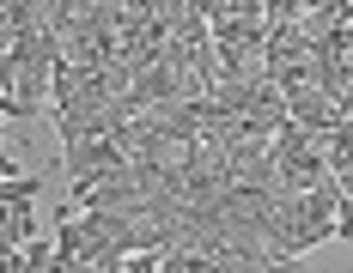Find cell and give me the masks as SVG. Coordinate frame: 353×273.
Returning a JSON list of instances; mask_svg holds the SVG:
<instances>
[{
  "label": "cell",
  "mask_w": 353,
  "mask_h": 273,
  "mask_svg": "<svg viewBox=\"0 0 353 273\" xmlns=\"http://www.w3.org/2000/svg\"><path fill=\"white\" fill-rule=\"evenodd\" d=\"M61 164H68L73 182H98V176H122V171H134L128 146H122L116 134H92V140H73V146H61Z\"/></svg>",
  "instance_id": "1"
},
{
  "label": "cell",
  "mask_w": 353,
  "mask_h": 273,
  "mask_svg": "<svg viewBox=\"0 0 353 273\" xmlns=\"http://www.w3.org/2000/svg\"><path fill=\"white\" fill-rule=\"evenodd\" d=\"M43 267H55V237H25V273H43Z\"/></svg>",
  "instance_id": "2"
},
{
  "label": "cell",
  "mask_w": 353,
  "mask_h": 273,
  "mask_svg": "<svg viewBox=\"0 0 353 273\" xmlns=\"http://www.w3.org/2000/svg\"><path fill=\"white\" fill-rule=\"evenodd\" d=\"M262 12H268V25H286V19H299L305 6H299V0H262Z\"/></svg>",
  "instance_id": "3"
}]
</instances>
